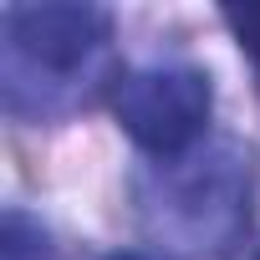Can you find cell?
<instances>
[{"mask_svg": "<svg viewBox=\"0 0 260 260\" xmlns=\"http://www.w3.org/2000/svg\"><path fill=\"white\" fill-rule=\"evenodd\" d=\"M0 92L11 117H56L77 107L107 72L112 16L87 0L6 6L0 16Z\"/></svg>", "mask_w": 260, "mask_h": 260, "instance_id": "cell-1", "label": "cell"}, {"mask_svg": "<svg viewBox=\"0 0 260 260\" xmlns=\"http://www.w3.org/2000/svg\"><path fill=\"white\" fill-rule=\"evenodd\" d=\"M138 214L184 255H224L255 219V153L235 138H214L153 164L138 179Z\"/></svg>", "mask_w": 260, "mask_h": 260, "instance_id": "cell-2", "label": "cell"}, {"mask_svg": "<svg viewBox=\"0 0 260 260\" xmlns=\"http://www.w3.org/2000/svg\"><path fill=\"white\" fill-rule=\"evenodd\" d=\"M107 260H164V255H153V250H112Z\"/></svg>", "mask_w": 260, "mask_h": 260, "instance_id": "cell-6", "label": "cell"}, {"mask_svg": "<svg viewBox=\"0 0 260 260\" xmlns=\"http://www.w3.org/2000/svg\"><path fill=\"white\" fill-rule=\"evenodd\" d=\"M0 260H51V240L26 209H6L0 219Z\"/></svg>", "mask_w": 260, "mask_h": 260, "instance_id": "cell-4", "label": "cell"}, {"mask_svg": "<svg viewBox=\"0 0 260 260\" xmlns=\"http://www.w3.org/2000/svg\"><path fill=\"white\" fill-rule=\"evenodd\" d=\"M219 16H224L230 36L240 41V51L260 67V0H245V6H224Z\"/></svg>", "mask_w": 260, "mask_h": 260, "instance_id": "cell-5", "label": "cell"}, {"mask_svg": "<svg viewBox=\"0 0 260 260\" xmlns=\"http://www.w3.org/2000/svg\"><path fill=\"white\" fill-rule=\"evenodd\" d=\"M250 260H260V250H255V255H250Z\"/></svg>", "mask_w": 260, "mask_h": 260, "instance_id": "cell-7", "label": "cell"}, {"mask_svg": "<svg viewBox=\"0 0 260 260\" xmlns=\"http://www.w3.org/2000/svg\"><path fill=\"white\" fill-rule=\"evenodd\" d=\"M112 112L122 122V133L164 164V158L199 148L209 112H214V87L199 67H184V61L133 67L112 87Z\"/></svg>", "mask_w": 260, "mask_h": 260, "instance_id": "cell-3", "label": "cell"}]
</instances>
